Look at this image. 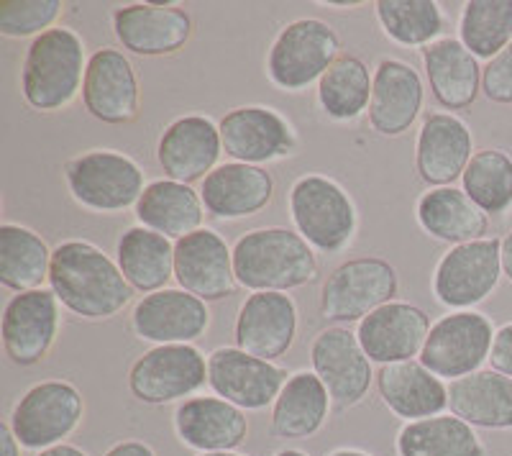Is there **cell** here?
<instances>
[{"label":"cell","mask_w":512,"mask_h":456,"mask_svg":"<svg viewBox=\"0 0 512 456\" xmlns=\"http://www.w3.org/2000/svg\"><path fill=\"white\" fill-rule=\"evenodd\" d=\"M341 57V39L320 18H297L277 34L267 54V77L285 93H303Z\"/></svg>","instance_id":"obj_6"},{"label":"cell","mask_w":512,"mask_h":456,"mask_svg":"<svg viewBox=\"0 0 512 456\" xmlns=\"http://www.w3.org/2000/svg\"><path fill=\"white\" fill-rule=\"evenodd\" d=\"M461 190L487 216L512 211V157L505 149H479L461 175Z\"/></svg>","instance_id":"obj_38"},{"label":"cell","mask_w":512,"mask_h":456,"mask_svg":"<svg viewBox=\"0 0 512 456\" xmlns=\"http://www.w3.org/2000/svg\"><path fill=\"white\" fill-rule=\"evenodd\" d=\"M310 367L326 385L336 410L356 408L377 380L359 336L346 326H328L315 336L310 344Z\"/></svg>","instance_id":"obj_12"},{"label":"cell","mask_w":512,"mask_h":456,"mask_svg":"<svg viewBox=\"0 0 512 456\" xmlns=\"http://www.w3.org/2000/svg\"><path fill=\"white\" fill-rule=\"evenodd\" d=\"M418 226L448 246L487 239L489 216L459 188H431L415 205Z\"/></svg>","instance_id":"obj_31"},{"label":"cell","mask_w":512,"mask_h":456,"mask_svg":"<svg viewBox=\"0 0 512 456\" xmlns=\"http://www.w3.org/2000/svg\"><path fill=\"white\" fill-rule=\"evenodd\" d=\"M49 290L57 295L62 308L82 321H108L118 316L136 293L118 262L85 239L62 241L54 249Z\"/></svg>","instance_id":"obj_1"},{"label":"cell","mask_w":512,"mask_h":456,"mask_svg":"<svg viewBox=\"0 0 512 456\" xmlns=\"http://www.w3.org/2000/svg\"><path fill=\"white\" fill-rule=\"evenodd\" d=\"M489 369L512 377V321L502 323L495 331V341L489 351Z\"/></svg>","instance_id":"obj_42"},{"label":"cell","mask_w":512,"mask_h":456,"mask_svg":"<svg viewBox=\"0 0 512 456\" xmlns=\"http://www.w3.org/2000/svg\"><path fill=\"white\" fill-rule=\"evenodd\" d=\"M223 154L233 162L262 167L292 157L300 149L297 131L282 113L267 106H241L218 123Z\"/></svg>","instance_id":"obj_13"},{"label":"cell","mask_w":512,"mask_h":456,"mask_svg":"<svg viewBox=\"0 0 512 456\" xmlns=\"http://www.w3.org/2000/svg\"><path fill=\"white\" fill-rule=\"evenodd\" d=\"M459 41L477 59H495L512 44V0H472L459 16Z\"/></svg>","instance_id":"obj_39"},{"label":"cell","mask_w":512,"mask_h":456,"mask_svg":"<svg viewBox=\"0 0 512 456\" xmlns=\"http://www.w3.org/2000/svg\"><path fill=\"white\" fill-rule=\"evenodd\" d=\"M495 331L492 321L479 310L446 313L431 326V334L418 357L420 364L443 382L474 375L484 367V362H489Z\"/></svg>","instance_id":"obj_9"},{"label":"cell","mask_w":512,"mask_h":456,"mask_svg":"<svg viewBox=\"0 0 512 456\" xmlns=\"http://www.w3.org/2000/svg\"><path fill=\"white\" fill-rule=\"evenodd\" d=\"M448 410L472 428L512 431V377L479 369L448 382Z\"/></svg>","instance_id":"obj_30"},{"label":"cell","mask_w":512,"mask_h":456,"mask_svg":"<svg viewBox=\"0 0 512 456\" xmlns=\"http://www.w3.org/2000/svg\"><path fill=\"white\" fill-rule=\"evenodd\" d=\"M64 180L77 205L90 213H123L144 195V170L116 149H93L64 164Z\"/></svg>","instance_id":"obj_5"},{"label":"cell","mask_w":512,"mask_h":456,"mask_svg":"<svg viewBox=\"0 0 512 456\" xmlns=\"http://www.w3.org/2000/svg\"><path fill=\"white\" fill-rule=\"evenodd\" d=\"M103 456H157V451H154L149 444H144V441L126 439L113 444Z\"/></svg>","instance_id":"obj_43"},{"label":"cell","mask_w":512,"mask_h":456,"mask_svg":"<svg viewBox=\"0 0 512 456\" xmlns=\"http://www.w3.org/2000/svg\"><path fill=\"white\" fill-rule=\"evenodd\" d=\"M502 275L510 280L512 285V231L502 236Z\"/></svg>","instance_id":"obj_45"},{"label":"cell","mask_w":512,"mask_h":456,"mask_svg":"<svg viewBox=\"0 0 512 456\" xmlns=\"http://www.w3.org/2000/svg\"><path fill=\"white\" fill-rule=\"evenodd\" d=\"M223 154L218 123L208 116H182L169 123L157 144V162L167 180L192 185L218 167Z\"/></svg>","instance_id":"obj_23"},{"label":"cell","mask_w":512,"mask_h":456,"mask_svg":"<svg viewBox=\"0 0 512 456\" xmlns=\"http://www.w3.org/2000/svg\"><path fill=\"white\" fill-rule=\"evenodd\" d=\"M36 456H88L85 451L80 449V446H72V444H59V446H52V449L47 451H39Z\"/></svg>","instance_id":"obj_46"},{"label":"cell","mask_w":512,"mask_h":456,"mask_svg":"<svg viewBox=\"0 0 512 456\" xmlns=\"http://www.w3.org/2000/svg\"><path fill=\"white\" fill-rule=\"evenodd\" d=\"M198 456H244L239 451H218V454H198Z\"/></svg>","instance_id":"obj_50"},{"label":"cell","mask_w":512,"mask_h":456,"mask_svg":"<svg viewBox=\"0 0 512 456\" xmlns=\"http://www.w3.org/2000/svg\"><path fill=\"white\" fill-rule=\"evenodd\" d=\"M85 41L67 26L36 36L26 49L21 70V93L39 113H57L72 106L88 72Z\"/></svg>","instance_id":"obj_3"},{"label":"cell","mask_w":512,"mask_h":456,"mask_svg":"<svg viewBox=\"0 0 512 456\" xmlns=\"http://www.w3.org/2000/svg\"><path fill=\"white\" fill-rule=\"evenodd\" d=\"M192 16L175 3H134L113 11V34L126 52L172 57L192 39Z\"/></svg>","instance_id":"obj_19"},{"label":"cell","mask_w":512,"mask_h":456,"mask_svg":"<svg viewBox=\"0 0 512 456\" xmlns=\"http://www.w3.org/2000/svg\"><path fill=\"white\" fill-rule=\"evenodd\" d=\"M287 205H290L292 226L315 252L341 254L356 239L359 213L354 198L333 177H297L292 182Z\"/></svg>","instance_id":"obj_4"},{"label":"cell","mask_w":512,"mask_h":456,"mask_svg":"<svg viewBox=\"0 0 512 456\" xmlns=\"http://www.w3.org/2000/svg\"><path fill=\"white\" fill-rule=\"evenodd\" d=\"M400 290L397 269L382 257H356L338 264L320 287V316L336 326L364 321Z\"/></svg>","instance_id":"obj_7"},{"label":"cell","mask_w":512,"mask_h":456,"mask_svg":"<svg viewBox=\"0 0 512 456\" xmlns=\"http://www.w3.org/2000/svg\"><path fill=\"white\" fill-rule=\"evenodd\" d=\"M425 77L438 106L446 111H464L482 93L479 59L456 36H443L431 47L420 49Z\"/></svg>","instance_id":"obj_28"},{"label":"cell","mask_w":512,"mask_h":456,"mask_svg":"<svg viewBox=\"0 0 512 456\" xmlns=\"http://www.w3.org/2000/svg\"><path fill=\"white\" fill-rule=\"evenodd\" d=\"M482 93L497 106H512V44L482 67Z\"/></svg>","instance_id":"obj_41"},{"label":"cell","mask_w":512,"mask_h":456,"mask_svg":"<svg viewBox=\"0 0 512 456\" xmlns=\"http://www.w3.org/2000/svg\"><path fill=\"white\" fill-rule=\"evenodd\" d=\"M49 244L21 223L0 226V285L13 293L41 290L52 269Z\"/></svg>","instance_id":"obj_34"},{"label":"cell","mask_w":512,"mask_h":456,"mask_svg":"<svg viewBox=\"0 0 512 456\" xmlns=\"http://www.w3.org/2000/svg\"><path fill=\"white\" fill-rule=\"evenodd\" d=\"M431 318L423 308L413 303H392L382 305L369 313L356 328L361 349L367 351L372 364H400L418 359L423 351L425 339L431 334Z\"/></svg>","instance_id":"obj_21"},{"label":"cell","mask_w":512,"mask_h":456,"mask_svg":"<svg viewBox=\"0 0 512 456\" xmlns=\"http://www.w3.org/2000/svg\"><path fill=\"white\" fill-rule=\"evenodd\" d=\"M172 426L177 439L198 454L236 451L249 436L246 410L236 408L218 395L182 400L172 416Z\"/></svg>","instance_id":"obj_24"},{"label":"cell","mask_w":512,"mask_h":456,"mask_svg":"<svg viewBox=\"0 0 512 456\" xmlns=\"http://www.w3.org/2000/svg\"><path fill=\"white\" fill-rule=\"evenodd\" d=\"M175 280L180 290L203 303H218L236 293L233 249L218 231L200 228L175 241Z\"/></svg>","instance_id":"obj_17"},{"label":"cell","mask_w":512,"mask_h":456,"mask_svg":"<svg viewBox=\"0 0 512 456\" xmlns=\"http://www.w3.org/2000/svg\"><path fill=\"white\" fill-rule=\"evenodd\" d=\"M374 13L384 36L400 47H431L446 31V18L436 0H379Z\"/></svg>","instance_id":"obj_37"},{"label":"cell","mask_w":512,"mask_h":456,"mask_svg":"<svg viewBox=\"0 0 512 456\" xmlns=\"http://www.w3.org/2000/svg\"><path fill=\"white\" fill-rule=\"evenodd\" d=\"M374 382L382 403L405 423L443 416L448 410V385L431 369H425L420 359L384 364Z\"/></svg>","instance_id":"obj_27"},{"label":"cell","mask_w":512,"mask_h":456,"mask_svg":"<svg viewBox=\"0 0 512 456\" xmlns=\"http://www.w3.org/2000/svg\"><path fill=\"white\" fill-rule=\"evenodd\" d=\"M21 449H24V446L18 444L16 433L11 431V426H8L6 421L3 428H0V456H21Z\"/></svg>","instance_id":"obj_44"},{"label":"cell","mask_w":512,"mask_h":456,"mask_svg":"<svg viewBox=\"0 0 512 456\" xmlns=\"http://www.w3.org/2000/svg\"><path fill=\"white\" fill-rule=\"evenodd\" d=\"M116 262L136 293H159L175 280V241L144 226H131L118 239Z\"/></svg>","instance_id":"obj_33"},{"label":"cell","mask_w":512,"mask_h":456,"mask_svg":"<svg viewBox=\"0 0 512 456\" xmlns=\"http://www.w3.org/2000/svg\"><path fill=\"white\" fill-rule=\"evenodd\" d=\"M59 300L49 287L13 295L3 310V351L16 367H36L59 334Z\"/></svg>","instance_id":"obj_15"},{"label":"cell","mask_w":512,"mask_h":456,"mask_svg":"<svg viewBox=\"0 0 512 456\" xmlns=\"http://www.w3.org/2000/svg\"><path fill=\"white\" fill-rule=\"evenodd\" d=\"M510 456H512V454H510Z\"/></svg>","instance_id":"obj_51"},{"label":"cell","mask_w":512,"mask_h":456,"mask_svg":"<svg viewBox=\"0 0 512 456\" xmlns=\"http://www.w3.org/2000/svg\"><path fill=\"white\" fill-rule=\"evenodd\" d=\"M328 456H374L369 451H361V449H333Z\"/></svg>","instance_id":"obj_47"},{"label":"cell","mask_w":512,"mask_h":456,"mask_svg":"<svg viewBox=\"0 0 512 456\" xmlns=\"http://www.w3.org/2000/svg\"><path fill=\"white\" fill-rule=\"evenodd\" d=\"M64 3L59 0H3L0 3V34L6 39H26L57 29Z\"/></svg>","instance_id":"obj_40"},{"label":"cell","mask_w":512,"mask_h":456,"mask_svg":"<svg viewBox=\"0 0 512 456\" xmlns=\"http://www.w3.org/2000/svg\"><path fill=\"white\" fill-rule=\"evenodd\" d=\"M320 6H326V8H338V11H341V8H359L361 3H359V0H351V3H336V0H323V3H320Z\"/></svg>","instance_id":"obj_48"},{"label":"cell","mask_w":512,"mask_h":456,"mask_svg":"<svg viewBox=\"0 0 512 456\" xmlns=\"http://www.w3.org/2000/svg\"><path fill=\"white\" fill-rule=\"evenodd\" d=\"M208 385V357L192 344H167L144 351L128 369V390L139 403L159 405L190 400Z\"/></svg>","instance_id":"obj_10"},{"label":"cell","mask_w":512,"mask_h":456,"mask_svg":"<svg viewBox=\"0 0 512 456\" xmlns=\"http://www.w3.org/2000/svg\"><path fill=\"white\" fill-rule=\"evenodd\" d=\"M502 280V239L451 246L433 269V295L443 308L474 310L495 293Z\"/></svg>","instance_id":"obj_11"},{"label":"cell","mask_w":512,"mask_h":456,"mask_svg":"<svg viewBox=\"0 0 512 456\" xmlns=\"http://www.w3.org/2000/svg\"><path fill=\"white\" fill-rule=\"evenodd\" d=\"M474 157V136L456 113H428L415 139V170L428 188H454Z\"/></svg>","instance_id":"obj_20"},{"label":"cell","mask_w":512,"mask_h":456,"mask_svg":"<svg viewBox=\"0 0 512 456\" xmlns=\"http://www.w3.org/2000/svg\"><path fill=\"white\" fill-rule=\"evenodd\" d=\"M331 395L313 369H300L282 387L269 413V431L274 439L305 441L328 423Z\"/></svg>","instance_id":"obj_29"},{"label":"cell","mask_w":512,"mask_h":456,"mask_svg":"<svg viewBox=\"0 0 512 456\" xmlns=\"http://www.w3.org/2000/svg\"><path fill=\"white\" fill-rule=\"evenodd\" d=\"M274 456H310V454H305V451H300V449H282V451H277Z\"/></svg>","instance_id":"obj_49"},{"label":"cell","mask_w":512,"mask_h":456,"mask_svg":"<svg viewBox=\"0 0 512 456\" xmlns=\"http://www.w3.org/2000/svg\"><path fill=\"white\" fill-rule=\"evenodd\" d=\"M397 456H487L477 428L454 413L405 423L395 439Z\"/></svg>","instance_id":"obj_35"},{"label":"cell","mask_w":512,"mask_h":456,"mask_svg":"<svg viewBox=\"0 0 512 456\" xmlns=\"http://www.w3.org/2000/svg\"><path fill=\"white\" fill-rule=\"evenodd\" d=\"M374 75L354 54H341L318 82V106L328 121L349 123L369 111Z\"/></svg>","instance_id":"obj_36"},{"label":"cell","mask_w":512,"mask_h":456,"mask_svg":"<svg viewBox=\"0 0 512 456\" xmlns=\"http://www.w3.org/2000/svg\"><path fill=\"white\" fill-rule=\"evenodd\" d=\"M139 226L180 241L203 228L205 205L198 190L175 180H154L146 185L144 195L136 203Z\"/></svg>","instance_id":"obj_32"},{"label":"cell","mask_w":512,"mask_h":456,"mask_svg":"<svg viewBox=\"0 0 512 456\" xmlns=\"http://www.w3.org/2000/svg\"><path fill=\"white\" fill-rule=\"evenodd\" d=\"M82 103L95 121L108 126H126L139 118V77L121 49L103 47L90 54Z\"/></svg>","instance_id":"obj_16"},{"label":"cell","mask_w":512,"mask_h":456,"mask_svg":"<svg viewBox=\"0 0 512 456\" xmlns=\"http://www.w3.org/2000/svg\"><path fill=\"white\" fill-rule=\"evenodd\" d=\"M297 339V303L287 293H251L233 323V341L251 357H285Z\"/></svg>","instance_id":"obj_22"},{"label":"cell","mask_w":512,"mask_h":456,"mask_svg":"<svg viewBox=\"0 0 512 456\" xmlns=\"http://www.w3.org/2000/svg\"><path fill=\"white\" fill-rule=\"evenodd\" d=\"M200 198L210 218L239 221L264 211L272 203L274 177L254 164H218L200 185Z\"/></svg>","instance_id":"obj_25"},{"label":"cell","mask_w":512,"mask_h":456,"mask_svg":"<svg viewBox=\"0 0 512 456\" xmlns=\"http://www.w3.org/2000/svg\"><path fill=\"white\" fill-rule=\"evenodd\" d=\"M231 249L236 282L249 293H290L318 280L315 249L292 228H254Z\"/></svg>","instance_id":"obj_2"},{"label":"cell","mask_w":512,"mask_h":456,"mask_svg":"<svg viewBox=\"0 0 512 456\" xmlns=\"http://www.w3.org/2000/svg\"><path fill=\"white\" fill-rule=\"evenodd\" d=\"M210 328V310L195 295L180 287H167L144 295L131 310V331L136 339L154 346L192 344Z\"/></svg>","instance_id":"obj_18"},{"label":"cell","mask_w":512,"mask_h":456,"mask_svg":"<svg viewBox=\"0 0 512 456\" xmlns=\"http://www.w3.org/2000/svg\"><path fill=\"white\" fill-rule=\"evenodd\" d=\"M425 88L418 70L402 59H382L374 70L369 126L379 136H402L423 111Z\"/></svg>","instance_id":"obj_26"},{"label":"cell","mask_w":512,"mask_h":456,"mask_svg":"<svg viewBox=\"0 0 512 456\" xmlns=\"http://www.w3.org/2000/svg\"><path fill=\"white\" fill-rule=\"evenodd\" d=\"M85 418L82 392L67 380H44L18 398L8 426L16 433L18 444L29 451H47L67 444Z\"/></svg>","instance_id":"obj_8"},{"label":"cell","mask_w":512,"mask_h":456,"mask_svg":"<svg viewBox=\"0 0 512 456\" xmlns=\"http://www.w3.org/2000/svg\"><path fill=\"white\" fill-rule=\"evenodd\" d=\"M290 380L285 369L267 359L251 357L239 346H218L208 354V387L246 413H256L280 398Z\"/></svg>","instance_id":"obj_14"}]
</instances>
